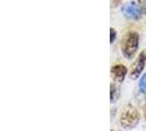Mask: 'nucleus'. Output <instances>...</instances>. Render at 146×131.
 <instances>
[{
    "instance_id": "f257e3e1",
    "label": "nucleus",
    "mask_w": 146,
    "mask_h": 131,
    "mask_svg": "<svg viewBox=\"0 0 146 131\" xmlns=\"http://www.w3.org/2000/svg\"><path fill=\"white\" fill-rule=\"evenodd\" d=\"M139 121V116L137 109L131 104H126L122 108L120 115V122L124 129H133L136 127Z\"/></svg>"
},
{
    "instance_id": "f03ea898",
    "label": "nucleus",
    "mask_w": 146,
    "mask_h": 131,
    "mask_svg": "<svg viewBox=\"0 0 146 131\" xmlns=\"http://www.w3.org/2000/svg\"><path fill=\"white\" fill-rule=\"evenodd\" d=\"M139 48V35L135 32H130L125 35L122 42V52L127 59H131Z\"/></svg>"
},
{
    "instance_id": "7ed1b4c3",
    "label": "nucleus",
    "mask_w": 146,
    "mask_h": 131,
    "mask_svg": "<svg viewBox=\"0 0 146 131\" xmlns=\"http://www.w3.org/2000/svg\"><path fill=\"white\" fill-rule=\"evenodd\" d=\"M145 60H146V52L143 51L139 57H137V59L135 60V62L133 64V66H132L131 74H130V78H131L132 80H136L139 77L141 72H142L143 69H144Z\"/></svg>"
},
{
    "instance_id": "20e7f679",
    "label": "nucleus",
    "mask_w": 146,
    "mask_h": 131,
    "mask_svg": "<svg viewBox=\"0 0 146 131\" xmlns=\"http://www.w3.org/2000/svg\"><path fill=\"white\" fill-rule=\"evenodd\" d=\"M122 12L124 13L125 16L130 19H139L142 13L141 7L136 2H129L122 8Z\"/></svg>"
},
{
    "instance_id": "39448f33",
    "label": "nucleus",
    "mask_w": 146,
    "mask_h": 131,
    "mask_svg": "<svg viewBox=\"0 0 146 131\" xmlns=\"http://www.w3.org/2000/svg\"><path fill=\"white\" fill-rule=\"evenodd\" d=\"M127 72V69L126 67L123 65H115L112 67L111 69V74H112V78L114 79V81L117 82H123L125 75Z\"/></svg>"
},
{
    "instance_id": "423d86ee",
    "label": "nucleus",
    "mask_w": 146,
    "mask_h": 131,
    "mask_svg": "<svg viewBox=\"0 0 146 131\" xmlns=\"http://www.w3.org/2000/svg\"><path fill=\"white\" fill-rule=\"evenodd\" d=\"M120 95V92H119V88H117L115 85L111 84V93H110V98H111V103H114L117 100Z\"/></svg>"
},
{
    "instance_id": "0eeeda50",
    "label": "nucleus",
    "mask_w": 146,
    "mask_h": 131,
    "mask_svg": "<svg viewBox=\"0 0 146 131\" xmlns=\"http://www.w3.org/2000/svg\"><path fill=\"white\" fill-rule=\"evenodd\" d=\"M139 86L141 92L144 93V94H146V74H144V75L142 77V79H141V81H139Z\"/></svg>"
},
{
    "instance_id": "6e6552de",
    "label": "nucleus",
    "mask_w": 146,
    "mask_h": 131,
    "mask_svg": "<svg viewBox=\"0 0 146 131\" xmlns=\"http://www.w3.org/2000/svg\"><path fill=\"white\" fill-rule=\"evenodd\" d=\"M115 36H117V33H115V29H110V43H113L114 39H115Z\"/></svg>"
},
{
    "instance_id": "1a4fd4ad",
    "label": "nucleus",
    "mask_w": 146,
    "mask_h": 131,
    "mask_svg": "<svg viewBox=\"0 0 146 131\" xmlns=\"http://www.w3.org/2000/svg\"><path fill=\"white\" fill-rule=\"evenodd\" d=\"M145 116H146V107H145Z\"/></svg>"
}]
</instances>
